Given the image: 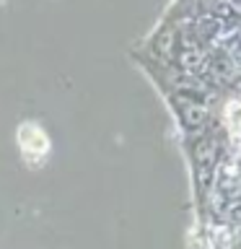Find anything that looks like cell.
Segmentation results:
<instances>
[{
  "label": "cell",
  "instance_id": "6da1fadb",
  "mask_svg": "<svg viewBox=\"0 0 241 249\" xmlns=\"http://www.w3.org/2000/svg\"><path fill=\"white\" fill-rule=\"evenodd\" d=\"M18 145L29 163H42L50 156V138L36 122H23L18 127Z\"/></svg>",
  "mask_w": 241,
  "mask_h": 249
},
{
  "label": "cell",
  "instance_id": "7a4b0ae2",
  "mask_svg": "<svg viewBox=\"0 0 241 249\" xmlns=\"http://www.w3.org/2000/svg\"><path fill=\"white\" fill-rule=\"evenodd\" d=\"M225 120H228V127H241V101H233V104H228V109H225Z\"/></svg>",
  "mask_w": 241,
  "mask_h": 249
}]
</instances>
